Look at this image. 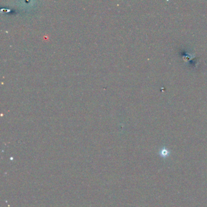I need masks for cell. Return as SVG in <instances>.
<instances>
[{
  "label": "cell",
  "mask_w": 207,
  "mask_h": 207,
  "mask_svg": "<svg viewBox=\"0 0 207 207\" xmlns=\"http://www.w3.org/2000/svg\"><path fill=\"white\" fill-rule=\"evenodd\" d=\"M159 153H160V155L161 157H164V158H166V157H168L169 155V154H170V152H169V150L167 149H165V148H162V149H161Z\"/></svg>",
  "instance_id": "obj_1"
}]
</instances>
